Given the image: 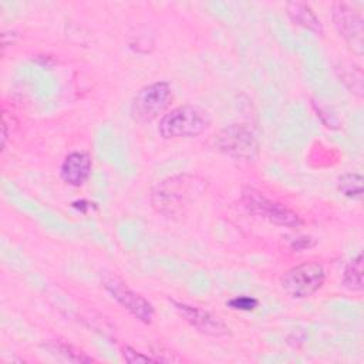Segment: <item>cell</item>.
<instances>
[{
	"label": "cell",
	"instance_id": "3957f363",
	"mask_svg": "<svg viewBox=\"0 0 364 364\" xmlns=\"http://www.w3.org/2000/svg\"><path fill=\"white\" fill-rule=\"evenodd\" d=\"M242 202L250 213L273 225L286 228H299L303 225V219L294 210L280 202L266 198L255 188H245L242 191Z\"/></svg>",
	"mask_w": 364,
	"mask_h": 364
},
{
	"label": "cell",
	"instance_id": "52a82bcc",
	"mask_svg": "<svg viewBox=\"0 0 364 364\" xmlns=\"http://www.w3.org/2000/svg\"><path fill=\"white\" fill-rule=\"evenodd\" d=\"M331 17L340 36L347 41V44L353 48L354 53L361 54L364 47V21L361 14L355 9H353L351 4L338 1L333 4Z\"/></svg>",
	"mask_w": 364,
	"mask_h": 364
},
{
	"label": "cell",
	"instance_id": "9c48e42d",
	"mask_svg": "<svg viewBox=\"0 0 364 364\" xmlns=\"http://www.w3.org/2000/svg\"><path fill=\"white\" fill-rule=\"evenodd\" d=\"M176 311L199 333L212 336V337H225L230 334V328L216 316L196 306H191L186 303L172 300Z\"/></svg>",
	"mask_w": 364,
	"mask_h": 364
},
{
	"label": "cell",
	"instance_id": "2e32d148",
	"mask_svg": "<svg viewBox=\"0 0 364 364\" xmlns=\"http://www.w3.org/2000/svg\"><path fill=\"white\" fill-rule=\"evenodd\" d=\"M122 355H124V358H125V361H128V363H132V364H138V363H148V361H156L155 358H152V357H149V355H145V354H142V353H139V351H136V350H134L132 347H124L122 348Z\"/></svg>",
	"mask_w": 364,
	"mask_h": 364
},
{
	"label": "cell",
	"instance_id": "30bf717a",
	"mask_svg": "<svg viewBox=\"0 0 364 364\" xmlns=\"http://www.w3.org/2000/svg\"><path fill=\"white\" fill-rule=\"evenodd\" d=\"M91 168L92 162L90 155L74 151L64 158L60 166V176L70 186H81L90 178Z\"/></svg>",
	"mask_w": 364,
	"mask_h": 364
},
{
	"label": "cell",
	"instance_id": "7a4b0ae2",
	"mask_svg": "<svg viewBox=\"0 0 364 364\" xmlns=\"http://www.w3.org/2000/svg\"><path fill=\"white\" fill-rule=\"evenodd\" d=\"M209 127L205 111L195 105H181L164 114L159 119L158 132L165 139L198 136Z\"/></svg>",
	"mask_w": 364,
	"mask_h": 364
},
{
	"label": "cell",
	"instance_id": "5bb4252c",
	"mask_svg": "<svg viewBox=\"0 0 364 364\" xmlns=\"http://www.w3.org/2000/svg\"><path fill=\"white\" fill-rule=\"evenodd\" d=\"M47 350H50L53 354H58L64 357L67 361L71 363H91L94 361L91 357H88L85 353L77 350L71 344L63 343V341H51L47 346Z\"/></svg>",
	"mask_w": 364,
	"mask_h": 364
},
{
	"label": "cell",
	"instance_id": "5b68a950",
	"mask_svg": "<svg viewBox=\"0 0 364 364\" xmlns=\"http://www.w3.org/2000/svg\"><path fill=\"white\" fill-rule=\"evenodd\" d=\"M171 100V87L166 81H155L142 87L132 98L131 117L145 124L165 111Z\"/></svg>",
	"mask_w": 364,
	"mask_h": 364
},
{
	"label": "cell",
	"instance_id": "9a60e30c",
	"mask_svg": "<svg viewBox=\"0 0 364 364\" xmlns=\"http://www.w3.org/2000/svg\"><path fill=\"white\" fill-rule=\"evenodd\" d=\"M228 306L235 310H243V311H250L257 306V300L255 297L249 296H239L233 297L228 301Z\"/></svg>",
	"mask_w": 364,
	"mask_h": 364
},
{
	"label": "cell",
	"instance_id": "8992f818",
	"mask_svg": "<svg viewBox=\"0 0 364 364\" xmlns=\"http://www.w3.org/2000/svg\"><path fill=\"white\" fill-rule=\"evenodd\" d=\"M102 286L111 294V297L135 318L145 324L152 323V318L155 316L152 304L144 296L134 291L124 280L117 276L107 274L102 279Z\"/></svg>",
	"mask_w": 364,
	"mask_h": 364
},
{
	"label": "cell",
	"instance_id": "6da1fadb",
	"mask_svg": "<svg viewBox=\"0 0 364 364\" xmlns=\"http://www.w3.org/2000/svg\"><path fill=\"white\" fill-rule=\"evenodd\" d=\"M205 191V183L195 175L181 173L169 176L155 185L151 203L158 213L176 216Z\"/></svg>",
	"mask_w": 364,
	"mask_h": 364
},
{
	"label": "cell",
	"instance_id": "ba28073f",
	"mask_svg": "<svg viewBox=\"0 0 364 364\" xmlns=\"http://www.w3.org/2000/svg\"><path fill=\"white\" fill-rule=\"evenodd\" d=\"M218 146L225 154L242 159H253L259 152L257 138L245 125L225 128L218 136Z\"/></svg>",
	"mask_w": 364,
	"mask_h": 364
},
{
	"label": "cell",
	"instance_id": "4fadbf2b",
	"mask_svg": "<svg viewBox=\"0 0 364 364\" xmlns=\"http://www.w3.org/2000/svg\"><path fill=\"white\" fill-rule=\"evenodd\" d=\"M363 183H364V179L360 173L348 172L338 178L337 188L341 192V195H344L346 198H350L353 200H361L363 191H364Z\"/></svg>",
	"mask_w": 364,
	"mask_h": 364
},
{
	"label": "cell",
	"instance_id": "8fae6325",
	"mask_svg": "<svg viewBox=\"0 0 364 364\" xmlns=\"http://www.w3.org/2000/svg\"><path fill=\"white\" fill-rule=\"evenodd\" d=\"M287 14L293 20V23L316 33L323 34V26L320 18L316 16L314 10L307 4L301 1H291L286 4Z\"/></svg>",
	"mask_w": 364,
	"mask_h": 364
},
{
	"label": "cell",
	"instance_id": "7c38bea8",
	"mask_svg": "<svg viewBox=\"0 0 364 364\" xmlns=\"http://www.w3.org/2000/svg\"><path fill=\"white\" fill-rule=\"evenodd\" d=\"M343 286L350 291L363 290V255L358 253L353 257L343 273Z\"/></svg>",
	"mask_w": 364,
	"mask_h": 364
},
{
	"label": "cell",
	"instance_id": "277c9868",
	"mask_svg": "<svg viewBox=\"0 0 364 364\" xmlns=\"http://www.w3.org/2000/svg\"><path fill=\"white\" fill-rule=\"evenodd\" d=\"M326 270L317 262H303L290 267L280 277L283 291L291 299H307L324 283Z\"/></svg>",
	"mask_w": 364,
	"mask_h": 364
}]
</instances>
